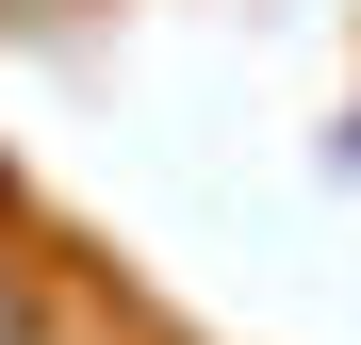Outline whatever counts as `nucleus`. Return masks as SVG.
<instances>
[{"mask_svg": "<svg viewBox=\"0 0 361 345\" xmlns=\"http://www.w3.org/2000/svg\"><path fill=\"white\" fill-rule=\"evenodd\" d=\"M0 345H49V296H33L17 263H0Z\"/></svg>", "mask_w": 361, "mask_h": 345, "instance_id": "1", "label": "nucleus"}]
</instances>
